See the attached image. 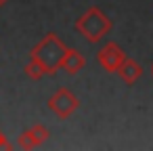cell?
<instances>
[{
    "mask_svg": "<svg viewBox=\"0 0 153 151\" xmlns=\"http://www.w3.org/2000/svg\"><path fill=\"white\" fill-rule=\"evenodd\" d=\"M7 2H9V0H0V7H4Z\"/></svg>",
    "mask_w": 153,
    "mask_h": 151,
    "instance_id": "30bf717a",
    "label": "cell"
},
{
    "mask_svg": "<svg viewBox=\"0 0 153 151\" xmlns=\"http://www.w3.org/2000/svg\"><path fill=\"white\" fill-rule=\"evenodd\" d=\"M0 149H11V145L7 143V136L2 134V130H0Z\"/></svg>",
    "mask_w": 153,
    "mask_h": 151,
    "instance_id": "9c48e42d",
    "label": "cell"
},
{
    "mask_svg": "<svg viewBox=\"0 0 153 151\" xmlns=\"http://www.w3.org/2000/svg\"><path fill=\"white\" fill-rule=\"evenodd\" d=\"M97 61H99V65L105 69V71H117L120 69V65L126 61V53L122 51V46L120 44H115V42H107L99 53H97Z\"/></svg>",
    "mask_w": 153,
    "mask_h": 151,
    "instance_id": "277c9868",
    "label": "cell"
},
{
    "mask_svg": "<svg viewBox=\"0 0 153 151\" xmlns=\"http://www.w3.org/2000/svg\"><path fill=\"white\" fill-rule=\"evenodd\" d=\"M151 76H153V65H151Z\"/></svg>",
    "mask_w": 153,
    "mask_h": 151,
    "instance_id": "8fae6325",
    "label": "cell"
},
{
    "mask_svg": "<svg viewBox=\"0 0 153 151\" xmlns=\"http://www.w3.org/2000/svg\"><path fill=\"white\" fill-rule=\"evenodd\" d=\"M111 19L99 9V7H90L84 15H80V19L76 21V32L90 44L101 42L109 32H111Z\"/></svg>",
    "mask_w": 153,
    "mask_h": 151,
    "instance_id": "7a4b0ae2",
    "label": "cell"
},
{
    "mask_svg": "<svg viewBox=\"0 0 153 151\" xmlns=\"http://www.w3.org/2000/svg\"><path fill=\"white\" fill-rule=\"evenodd\" d=\"M117 76L122 78V82H124V84L132 86V84H134V82H138V78L143 76V67H140V63H136L134 59H126V61L120 65Z\"/></svg>",
    "mask_w": 153,
    "mask_h": 151,
    "instance_id": "8992f818",
    "label": "cell"
},
{
    "mask_svg": "<svg viewBox=\"0 0 153 151\" xmlns=\"http://www.w3.org/2000/svg\"><path fill=\"white\" fill-rule=\"evenodd\" d=\"M69 48L61 42V38L57 34H46L34 48H32V55L30 59L38 61L42 65V69L46 71V76H55L59 69H61V63H63V57Z\"/></svg>",
    "mask_w": 153,
    "mask_h": 151,
    "instance_id": "6da1fadb",
    "label": "cell"
},
{
    "mask_svg": "<svg viewBox=\"0 0 153 151\" xmlns=\"http://www.w3.org/2000/svg\"><path fill=\"white\" fill-rule=\"evenodd\" d=\"M84 65H86V59H84L76 48H69V51L65 53V57H63L61 69H65L69 76H74V74L82 71V69H84Z\"/></svg>",
    "mask_w": 153,
    "mask_h": 151,
    "instance_id": "52a82bcc",
    "label": "cell"
},
{
    "mask_svg": "<svg viewBox=\"0 0 153 151\" xmlns=\"http://www.w3.org/2000/svg\"><path fill=\"white\" fill-rule=\"evenodd\" d=\"M78 107H80L78 97H76L71 90H67V88H59V90L48 99V109H51L57 118H61V120L71 118V113H74Z\"/></svg>",
    "mask_w": 153,
    "mask_h": 151,
    "instance_id": "3957f363",
    "label": "cell"
},
{
    "mask_svg": "<svg viewBox=\"0 0 153 151\" xmlns=\"http://www.w3.org/2000/svg\"><path fill=\"white\" fill-rule=\"evenodd\" d=\"M25 76H27L30 80H42V78L46 76V71L42 69V65H40L38 61L30 59V63L25 65Z\"/></svg>",
    "mask_w": 153,
    "mask_h": 151,
    "instance_id": "ba28073f",
    "label": "cell"
},
{
    "mask_svg": "<svg viewBox=\"0 0 153 151\" xmlns=\"http://www.w3.org/2000/svg\"><path fill=\"white\" fill-rule=\"evenodd\" d=\"M48 136H51V130H48L46 126H42V124H36V126H32L30 130L21 132V136H19V147H21V149L40 147V145H44V143L48 141Z\"/></svg>",
    "mask_w": 153,
    "mask_h": 151,
    "instance_id": "5b68a950",
    "label": "cell"
}]
</instances>
